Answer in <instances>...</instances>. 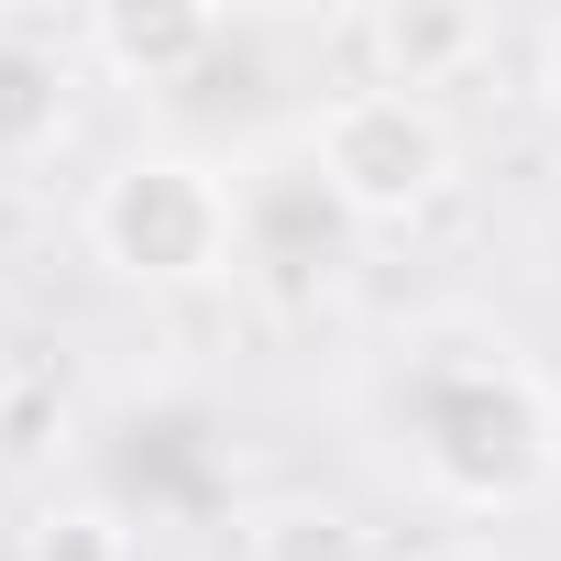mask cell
Wrapping results in <instances>:
<instances>
[{
    "mask_svg": "<svg viewBox=\"0 0 561 561\" xmlns=\"http://www.w3.org/2000/svg\"><path fill=\"white\" fill-rule=\"evenodd\" d=\"M78 231H89V253L122 275V287H154V298L220 287V275L242 264V187L209 154L144 144V154H122V165L89 176Z\"/></svg>",
    "mask_w": 561,
    "mask_h": 561,
    "instance_id": "2",
    "label": "cell"
},
{
    "mask_svg": "<svg viewBox=\"0 0 561 561\" xmlns=\"http://www.w3.org/2000/svg\"><path fill=\"white\" fill-rule=\"evenodd\" d=\"M242 561H375V539L331 495H264L242 517Z\"/></svg>",
    "mask_w": 561,
    "mask_h": 561,
    "instance_id": "7",
    "label": "cell"
},
{
    "mask_svg": "<svg viewBox=\"0 0 561 561\" xmlns=\"http://www.w3.org/2000/svg\"><path fill=\"white\" fill-rule=\"evenodd\" d=\"M309 165H320V198L364 231H408L419 209H440L451 187V122L419 100V89H342L309 133Z\"/></svg>",
    "mask_w": 561,
    "mask_h": 561,
    "instance_id": "3",
    "label": "cell"
},
{
    "mask_svg": "<svg viewBox=\"0 0 561 561\" xmlns=\"http://www.w3.org/2000/svg\"><path fill=\"white\" fill-rule=\"evenodd\" d=\"M397 419H408L419 484L451 517H517V506H539L561 484V397L484 320H440V331L408 342Z\"/></svg>",
    "mask_w": 561,
    "mask_h": 561,
    "instance_id": "1",
    "label": "cell"
},
{
    "mask_svg": "<svg viewBox=\"0 0 561 561\" xmlns=\"http://www.w3.org/2000/svg\"><path fill=\"white\" fill-rule=\"evenodd\" d=\"M67 78H78V34L0 12V165H23V154L56 144V122H67Z\"/></svg>",
    "mask_w": 561,
    "mask_h": 561,
    "instance_id": "5",
    "label": "cell"
},
{
    "mask_svg": "<svg viewBox=\"0 0 561 561\" xmlns=\"http://www.w3.org/2000/svg\"><path fill=\"white\" fill-rule=\"evenodd\" d=\"M23 561H133V528H122V506H100V495H56V506H34Z\"/></svg>",
    "mask_w": 561,
    "mask_h": 561,
    "instance_id": "9",
    "label": "cell"
},
{
    "mask_svg": "<svg viewBox=\"0 0 561 561\" xmlns=\"http://www.w3.org/2000/svg\"><path fill=\"white\" fill-rule=\"evenodd\" d=\"M419 561H495V550H473V539H462V550H419Z\"/></svg>",
    "mask_w": 561,
    "mask_h": 561,
    "instance_id": "11",
    "label": "cell"
},
{
    "mask_svg": "<svg viewBox=\"0 0 561 561\" xmlns=\"http://www.w3.org/2000/svg\"><path fill=\"white\" fill-rule=\"evenodd\" d=\"M353 34L386 56V67H375V89H419V100H430L451 67H473V56H484V23H473V12H419V0H408V12H364Z\"/></svg>",
    "mask_w": 561,
    "mask_h": 561,
    "instance_id": "6",
    "label": "cell"
},
{
    "mask_svg": "<svg viewBox=\"0 0 561 561\" xmlns=\"http://www.w3.org/2000/svg\"><path fill=\"white\" fill-rule=\"evenodd\" d=\"M78 430V397L45 353H0V462H56Z\"/></svg>",
    "mask_w": 561,
    "mask_h": 561,
    "instance_id": "8",
    "label": "cell"
},
{
    "mask_svg": "<svg viewBox=\"0 0 561 561\" xmlns=\"http://www.w3.org/2000/svg\"><path fill=\"white\" fill-rule=\"evenodd\" d=\"M78 56L111 78V89H176L220 56V12L198 0H144V12H89L78 23Z\"/></svg>",
    "mask_w": 561,
    "mask_h": 561,
    "instance_id": "4",
    "label": "cell"
},
{
    "mask_svg": "<svg viewBox=\"0 0 561 561\" xmlns=\"http://www.w3.org/2000/svg\"><path fill=\"white\" fill-rule=\"evenodd\" d=\"M539 100H550V122H561V23L539 34Z\"/></svg>",
    "mask_w": 561,
    "mask_h": 561,
    "instance_id": "10",
    "label": "cell"
}]
</instances>
